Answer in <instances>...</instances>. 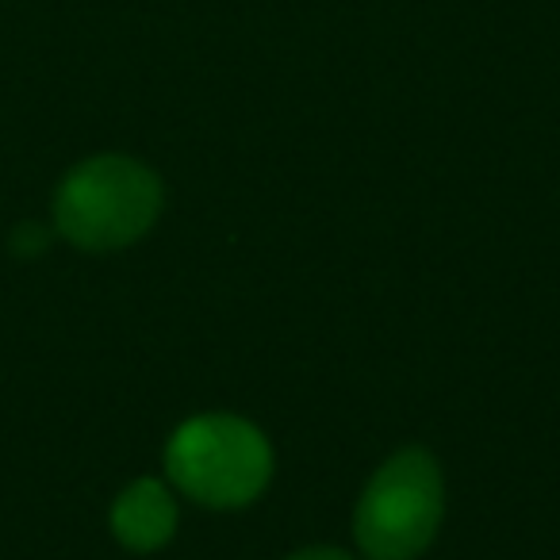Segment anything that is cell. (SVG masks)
Returning a JSON list of instances; mask_svg holds the SVG:
<instances>
[{
  "instance_id": "1",
  "label": "cell",
  "mask_w": 560,
  "mask_h": 560,
  "mask_svg": "<svg viewBox=\"0 0 560 560\" xmlns=\"http://www.w3.org/2000/svg\"><path fill=\"white\" fill-rule=\"evenodd\" d=\"M165 472L188 499L211 511L249 506L272 480V445L238 415H196L173 430Z\"/></svg>"
},
{
  "instance_id": "2",
  "label": "cell",
  "mask_w": 560,
  "mask_h": 560,
  "mask_svg": "<svg viewBox=\"0 0 560 560\" xmlns=\"http://www.w3.org/2000/svg\"><path fill=\"white\" fill-rule=\"evenodd\" d=\"M162 180L150 165L124 154L89 158L66 173L55 196V223L81 249H124L154 226Z\"/></svg>"
},
{
  "instance_id": "3",
  "label": "cell",
  "mask_w": 560,
  "mask_h": 560,
  "mask_svg": "<svg viewBox=\"0 0 560 560\" xmlns=\"http://www.w3.org/2000/svg\"><path fill=\"white\" fill-rule=\"evenodd\" d=\"M442 514V468L427 450L407 445L365 483L353 511V537L369 560H415L430 549Z\"/></svg>"
},
{
  "instance_id": "4",
  "label": "cell",
  "mask_w": 560,
  "mask_h": 560,
  "mask_svg": "<svg viewBox=\"0 0 560 560\" xmlns=\"http://www.w3.org/2000/svg\"><path fill=\"white\" fill-rule=\"evenodd\" d=\"M112 534L135 552H154L177 534V503L162 480H135L112 503Z\"/></svg>"
},
{
  "instance_id": "5",
  "label": "cell",
  "mask_w": 560,
  "mask_h": 560,
  "mask_svg": "<svg viewBox=\"0 0 560 560\" xmlns=\"http://www.w3.org/2000/svg\"><path fill=\"white\" fill-rule=\"evenodd\" d=\"M12 246H16V254L35 257L43 246H47V234L39 231V223H24V226L16 231V238H12Z\"/></svg>"
},
{
  "instance_id": "6",
  "label": "cell",
  "mask_w": 560,
  "mask_h": 560,
  "mask_svg": "<svg viewBox=\"0 0 560 560\" xmlns=\"http://www.w3.org/2000/svg\"><path fill=\"white\" fill-rule=\"evenodd\" d=\"M284 560H353L350 552H342V549H335V545H312V549H300V552H292V557H284Z\"/></svg>"
}]
</instances>
